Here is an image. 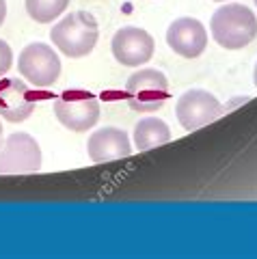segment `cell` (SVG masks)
<instances>
[{"label":"cell","mask_w":257,"mask_h":259,"mask_svg":"<svg viewBox=\"0 0 257 259\" xmlns=\"http://www.w3.org/2000/svg\"><path fill=\"white\" fill-rule=\"evenodd\" d=\"M253 3H255V5H257V0H253Z\"/></svg>","instance_id":"19"},{"label":"cell","mask_w":257,"mask_h":259,"mask_svg":"<svg viewBox=\"0 0 257 259\" xmlns=\"http://www.w3.org/2000/svg\"><path fill=\"white\" fill-rule=\"evenodd\" d=\"M112 56L123 67H141L154 56L156 44L147 30L139 26H123L115 32L110 44Z\"/></svg>","instance_id":"8"},{"label":"cell","mask_w":257,"mask_h":259,"mask_svg":"<svg viewBox=\"0 0 257 259\" xmlns=\"http://www.w3.org/2000/svg\"><path fill=\"white\" fill-rule=\"evenodd\" d=\"M87 149H89V158L95 162V164H102V162L127 158L132 153V145H130V139H127V134L123 130L102 127L89 136Z\"/></svg>","instance_id":"11"},{"label":"cell","mask_w":257,"mask_h":259,"mask_svg":"<svg viewBox=\"0 0 257 259\" xmlns=\"http://www.w3.org/2000/svg\"><path fill=\"white\" fill-rule=\"evenodd\" d=\"M214 41L225 50H242L257 37V18L244 5L229 3L216 9L210 20Z\"/></svg>","instance_id":"1"},{"label":"cell","mask_w":257,"mask_h":259,"mask_svg":"<svg viewBox=\"0 0 257 259\" xmlns=\"http://www.w3.org/2000/svg\"><path fill=\"white\" fill-rule=\"evenodd\" d=\"M5 18H7V3L5 0H0V26H3Z\"/></svg>","instance_id":"15"},{"label":"cell","mask_w":257,"mask_h":259,"mask_svg":"<svg viewBox=\"0 0 257 259\" xmlns=\"http://www.w3.org/2000/svg\"><path fill=\"white\" fill-rule=\"evenodd\" d=\"M223 110V104L212 93L203 91V89H190V91L180 95L178 106H175V117L184 130L195 132V130L219 119Z\"/></svg>","instance_id":"7"},{"label":"cell","mask_w":257,"mask_h":259,"mask_svg":"<svg viewBox=\"0 0 257 259\" xmlns=\"http://www.w3.org/2000/svg\"><path fill=\"white\" fill-rule=\"evenodd\" d=\"M41 168V147L26 132L7 136L0 145V175L11 173H37Z\"/></svg>","instance_id":"6"},{"label":"cell","mask_w":257,"mask_h":259,"mask_svg":"<svg viewBox=\"0 0 257 259\" xmlns=\"http://www.w3.org/2000/svg\"><path fill=\"white\" fill-rule=\"evenodd\" d=\"M50 39L69 59H82L93 52L100 39V28L91 13L76 11L54 24L50 30Z\"/></svg>","instance_id":"2"},{"label":"cell","mask_w":257,"mask_h":259,"mask_svg":"<svg viewBox=\"0 0 257 259\" xmlns=\"http://www.w3.org/2000/svg\"><path fill=\"white\" fill-rule=\"evenodd\" d=\"M168 97V80L158 69H139L125 82V102L136 112H156Z\"/></svg>","instance_id":"3"},{"label":"cell","mask_w":257,"mask_h":259,"mask_svg":"<svg viewBox=\"0 0 257 259\" xmlns=\"http://www.w3.org/2000/svg\"><path fill=\"white\" fill-rule=\"evenodd\" d=\"M214 3H225V0H214Z\"/></svg>","instance_id":"18"},{"label":"cell","mask_w":257,"mask_h":259,"mask_svg":"<svg viewBox=\"0 0 257 259\" xmlns=\"http://www.w3.org/2000/svg\"><path fill=\"white\" fill-rule=\"evenodd\" d=\"M11 67H13V52H11L9 44L0 39V78H3Z\"/></svg>","instance_id":"14"},{"label":"cell","mask_w":257,"mask_h":259,"mask_svg":"<svg viewBox=\"0 0 257 259\" xmlns=\"http://www.w3.org/2000/svg\"><path fill=\"white\" fill-rule=\"evenodd\" d=\"M166 44L184 59H197L207 48V30L195 18H180L166 28Z\"/></svg>","instance_id":"9"},{"label":"cell","mask_w":257,"mask_h":259,"mask_svg":"<svg viewBox=\"0 0 257 259\" xmlns=\"http://www.w3.org/2000/svg\"><path fill=\"white\" fill-rule=\"evenodd\" d=\"M5 141H3V123H0V145H3Z\"/></svg>","instance_id":"17"},{"label":"cell","mask_w":257,"mask_h":259,"mask_svg":"<svg viewBox=\"0 0 257 259\" xmlns=\"http://www.w3.org/2000/svg\"><path fill=\"white\" fill-rule=\"evenodd\" d=\"M18 71L35 89H48L61 76V59L48 44L35 41L20 52Z\"/></svg>","instance_id":"5"},{"label":"cell","mask_w":257,"mask_h":259,"mask_svg":"<svg viewBox=\"0 0 257 259\" xmlns=\"http://www.w3.org/2000/svg\"><path fill=\"white\" fill-rule=\"evenodd\" d=\"M54 115L71 132H87L100 119V102L89 91H63L54 102Z\"/></svg>","instance_id":"4"},{"label":"cell","mask_w":257,"mask_h":259,"mask_svg":"<svg viewBox=\"0 0 257 259\" xmlns=\"http://www.w3.org/2000/svg\"><path fill=\"white\" fill-rule=\"evenodd\" d=\"M171 141V127L162 119L147 117L134 125V145L139 151H149Z\"/></svg>","instance_id":"12"},{"label":"cell","mask_w":257,"mask_h":259,"mask_svg":"<svg viewBox=\"0 0 257 259\" xmlns=\"http://www.w3.org/2000/svg\"><path fill=\"white\" fill-rule=\"evenodd\" d=\"M35 110V93L20 78L0 80V117L9 123H22Z\"/></svg>","instance_id":"10"},{"label":"cell","mask_w":257,"mask_h":259,"mask_svg":"<svg viewBox=\"0 0 257 259\" xmlns=\"http://www.w3.org/2000/svg\"><path fill=\"white\" fill-rule=\"evenodd\" d=\"M253 82H255V87H257V65H255V71H253Z\"/></svg>","instance_id":"16"},{"label":"cell","mask_w":257,"mask_h":259,"mask_svg":"<svg viewBox=\"0 0 257 259\" xmlns=\"http://www.w3.org/2000/svg\"><path fill=\"white\" fill-rule=\"evenodd\" d=\"M69 0H26V13L39 24L54 22L67 9Z\"/></svg>","instance_id":"13"}]
</instances>
